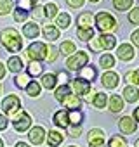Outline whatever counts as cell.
<instances>
[{
	"instance_id": "1",
	"label": "cell",
	"mask_w": 139,
	"mask_h": 147,
	"mask_svg": "<svg viewBox=\"0 0 139 147\" xmlns=\"http://www.w3.org/2000/svg\"><path fill=\"white\" fill-rule=\"evenodd\" d=\"M0 40H2V45L9 52H19L23 49V38L14 28H5L0 33Z\"/></svg>"
},
{
	"instance_id": "2",
	"label": "cell",
	"mask_w": 139,
	"mask_h": 147,
	"mask_svg": "<svg viewBox=\"0 0 139 147\" xmlns=\"http://www.w3.org/2000/svg\"><path fill=\"white\" fill-rule=\"evenodd\" d=\"M94 19H96V26H97V30H99L101 33H110V35H111V31H115V30L118 28V21H117L110 12L101 11V12H97V14L94 16Z\"/></svg>"
},
{
	"instance_id": "3",
	"label": "cell",
	"mask_w": 139,
	"mask_h": 147,
	"mask_svg": "<svg viewBox=\"0 0 139 147\" xmlns=\"http://www.w3.org/2000/svg\"><path fill=\"white\" fill-rule=\"evenodd\" d=\"M47 54H49V45H45L42 42H33L26 49L28 59L30 61H37V62H42L44 59H47Z\"/></svg>"
},
{
	"instance_id": "4",
	"label": "cell",
	"mask_w": 139,
	"mask_h": 147,
	"mask_svg": "<svg viewBox=\"0 0 139 147\" xmlns=\"http://www.w3.org/2000/svg\"><path fill=\"white\" fill-rule=\"evenodd\" d=\"M2 111L16 119V118L19 116V113L23 111V109H21V99H19L18 95H7V97L2 100Z\"/></svg>"
},
{
	"instance_id": "5",
	"label": "cell",
	"mask_w": 139,
	"mask_h": 147,
	"mask_svg": "<svg viewBox=\"0 0 139 147\" xmlns=\"http://www.w3.org/2000/svg\"><path fill=\"white\" fill-rule=\"evenodd\" d=\"M87 62H89L87 52L78 50V52H75L73 55H70V57L66 59V67H68L70 71H80L82 67L87 66Z\"/></svg>"
},
{
	"instance_id": "6",
	"label": "cell",
	"mask_w": 139,
	"mask_h": 147,
	"mask_svg": "<svg viewBox=\"0 0 139 147\" xmlns=\"http://www.w3.org/2000/svg\"><path fill=\"white\" fill-rule=\"evenodd\" d=\"M12 125H14V130H16V131H26V130L31 128V116H30L28 113L21 111L19 116L12 121Z\"/></svg>"
},
{
	"instance_id": "7",
	"label": "cell",
	"mask_w": 139,
	"mask_h": 147,
	"mask_svg": "<svg viewBox=\"0 0 139 147\" xmlns=\"http://www.w3.org/2000/svg\"><path fill=\"white\" fill-rule=\"evenodd\" d=\"M72 88H73V94L75 95H87L91 92V82L87 80H82V78H75L72 82Z\"/></svg>"
},
{
	"instance_id": "8",
	"label": "cell",
	"mask_w": 139,
	"mask_h": 147,
	"mask_svg": "<svg viewBox=\"0 0 139 147\" xmlns=\"http://www.w3.org/2000/svg\"><path fill=\"white\" fill-rule=\"evenodd\" d=\"M118 128H120V131H122V133L130 135V133H134V131H136L137 123L134 121V118H132V116H122V118H120V121H118Z\"/></svg>"
},
{
	"instance_id": "9",
	"label": "cell",
	"mask_w": 139,
	"mask_h": 147,
	"mask_svg": "<svg viewBox=\"0 0 139 147\" xmlns=\"http://www.w3.org/2000/svg\"><path fill=\"white\" fill-rule=\"evenodd\" d=\"M45 137H47V133H45V128H44V126H33V128L28 131V138H30V142L35 144V145L44 144Z\"/></svg>"
},
{
	"instance_id": "10",
	"label": "cell",
	"mask_w": 139,
	"mask_h": 147,
	"mask_svg": "<svg viewBox=\"0 0 139 147\" xmlns=\"http://www.w3.org/2000/svg\"><path fill=\"white\" fill-rule=\"evenodd\" d=\"M52 121H54V125L59 126V128H70V126H72V123H70V111L61 109V111L54 113Z\"/></svg>"
},
{
	"instance_id": "11",
	"label": "cell",
	"mask_w": 139,
	"mask_h": 147,
	"mask_svg": "<svg viewBox=\"0 0 139 147\" xmlns=\"http://www.w3.org/2000/svg\"><path fill=\"white\" fill-rule=\"evenodd\" d=\"M134 55H136V52H134V47L130 45V43H122V45H118V49H117V57L118 59H122V61H132L134 59Z\"/></svg>"
},
{
	"instance_id": "12",
	"label": "cell",
	"mask_w": 139,
	"mask_h": 147,
	"mask_svg": "<svg viewBox=\"0 0 139 147\" xmlns=\"http://www.w3.org/2000/svg\"><path fill=\"white\" fill-rule=\"evenodd\" d=\"M61 104L66 107V111H82V100H80V97L75 95V94H70Z\"/></svg>"
},
{
	"instance_id": "13",
	"label": "cell",
	"mask_w": 139,
	"mask_h": 147,
	"mask_svg": "<svg viewBox=\"0 0 139 147\" xmlns=\"http://www.w3.org/2000/svg\"><path fill=\"white\" fill-rule=\"evenodd\" d=\"M118 82H120V78H118V75L115 71H106L101 76V83H103L104 88H115L118 85Z\"/></svg>"
},
{
	"instance_id": "14",
	"label": "cell",
	"mask_w": 139,
	"mask_h": 147,
	"mask_svg": "<svg viewBox=\"0 0 139 147\" xmlns=\"http://www.w3.org/2000/svg\"><path fill=\"white\" fill-rule=\"evenodd\" d=\"M97 40H99V43H101V49H104V50H111V49H115V45H117L115 35H110V33H101Z\"/></svg>"
},
{
	"instance_id": "15",
	"label": "cell",
	"mask_w": 139,
	"mask_h": 147,
	"mask_svg": "<svg viewBox=\"0 0 139 147\" xmlns=\"http://www.w3.org/2000/svg\"><path fill=\"white\" fill-rule=\"evenodd\" d=\"M122 94H123V99H125L129 104H134V102L139 100V90H137V87H134V85H127Z\"/></svg>"
},
{
	"instance_id": "16",
	"label": "cell",
	"mask_w": 139,
	"mask_h": 147,
	"mask_svg": "<svg viewBox=\"0 0 139 147\" xmlns=\"http://www.w3.org/2000/svg\"><path fill=\"white\" fill-rule=\"evenodd\" d=\"M92 24H96V19L91 12H82L77 18V26L78 28H92Z\"/></svg>"
},
{
	"instance_id": "17",
	"label": "cell",
	"mask_w": 139,
	"mask_h": 147,
	"mask_svg": "<svg viewBox=\"0 0 139 147\" xmlns=\"http://www.w3.org/2000/svg\"><path fill=\"white\" fill-rule=\"evenodd\" d=\"M108 107H110V111L113 113V114H117V113H120L122 109H123V99L120 97V95H111L110 99H108Z\"/></svg>"
},
{
	"instance_id": "18",
	"label": "cell",
	"mask_w": 139,
	"mask_h": 147,
	"mask_svg": "<svg viewBox=\"0 0 139 147\" xmlns=\"http://www.w3.org/2000/svg\"><path fill=\"white\" fill-rule=\"evenodd\" d=\"M42 33H44V36H45L47 40H50V42H54V40L59 38V28H57L56 24H45L44 30H42Z\"/></svg>"
},
{
	"instance_id": "19",
	"label": "cell",
	"mask_w": 139,
	"mask_h": 147,
	"mask_svg": "<svg viewBox=\"0 0 139 147\" xmlns=\"http://www.w3.org/2000/svg\"><path fill=\"white\" fill-rule=\"evenodd\" d=\"M96 76H97V69H96L94 66H85V67L80 69V76H78V78L87 80V82H94Z\"/></svg>"
},
{
	"instance_id": "20",
	"label": "cell",
	"mask_w": 139,
	"mask_h": 147,
	"mask_svg": "<svg viewBox=\"0 0 139 147\" xmlns=\"http://www.w3.org/2000/svg\"><path fill=\"white\" fill-rule=\"evenodd\" d=\"M56 85H57V76L56 75H52V73L42 75V87L45 90H52V88H56Z\"/></svg>"
},
{
	"instance_id": "21",
	"label": "cell",
	"mask_w": 139,
	"mask_h": 147,
	"mask_svg": "<svg viewBox=\"0 0 139 147\" xmlns=\"http://www.w3.org/2000/svg\"><path fill=\"white\" fill-rule=\"evenodd\" d=\"M31 83V76L28 75V73H18L16 75V78H14V85L18 87V88H25L26 90V87Z\"/></svg>"
},
{
	"instance_id": "22",
	"label": "cell",
	"mask_w": 139,
	"mask_h": 147,
	"mask_svg": "<svg viewBox=\"0 0 139 147\" xmlns=\"http://www.w3.org/2000/svg\"><path fill=\"white\" fill-rule=\"evenodd\" d=\"M7 67H9V71H12V73H18L23 69V61H21V57L19 55H12V57H9V61H7Z\"/></svg>"
},
{
	"instance_id": "23",
	"label": "cell",
	"mask_w": 139,
	"mask_h": 147,
	"mask_svg": "<svg viewBox=\"0 0 139 147\" xmlns=\"http://www.w3.org/2000/svg\"><path fill=\"white\" fill-rule=\"evenodd\" d=\"M63 133H59V131H56V130H52V131H49L47 133V145L49 147H57L61 142H63Z\"/></svg>"
},
{
	"instance_id": "24",
	"label": "cell",
	"mask_w": 139,
	"mask_h": 147,
	"mask_svg": "<svg viewBox=\"0 0 139 147\" xmlns=\"http://www.w3.org/2000/svg\"><path fill=\"white\" fill-rule=\"evenodd\" d=\"M38 33H40V30H38V24H37V23H28V24H25V28H23V35H25L26 38H37Z\"/></svg>"
},
{
	"instance_id": "25",
	"label": "cell",
	"mask_w": 139,
	"mask_h": 147,
	"mask_svg": "<svg viewBox=\"0 0 139 147\" xmlns=\"http://www.w3.org/2000/svg\"><path fill=\"white\" fill-rule=\"evenodd\" d=\"M70 24H72V18H70V14H66V12H59L57 18H56V26H57L59 30H66Z\"/></svg>"
},
{
	"instance_id": "26",
	"label": "cell",
	"mask_w": 139,
	"mask_h": 147,
	"mask_svg": "<svg viewBox=\"0 0 139 147\" xmlns=\"http://www.w3.org/2000/svg\"><path fill=\"white\" fill-rule=\"evenodd\" d=\"M70 94H73V92H72V87H70V85H59V88H56L54 97H56L59 102H63Z\"/></svg>"
},
{
	"instance_id": "27",
	"label": "cell",
	"mask_w": 139,
	"mask_h": 147,
	"mask_svg": "<svg viewBox=\"0 0 139 147\" xmlns=\"http://www.w3.org/2000/svg\"><path fill=\"white\" fill-rule=\"evenodd\" d=\"M77 38H80L82 42H91L94 38V30L92 28H78L77 30Z\"/></svg>"
},
{
	"instance_id": "28",
	"label": "cell",
	"mask_w": 139,
	"mask_h": 147,
	"mask_svg": "<svg viewBox=\"0 0 139 147\" xmlns=\"http://www.w3.org/2000/svg\"><path fill=\"white\" fill-rule=\"evenodd\" d=\"M42 71H44V67H42L40 62H37V61H30V64H28V75H30L31 78L40 76V75H42Z\"/></svg>"
},
{
	"instance_id": "29",
	"label": "cell",
	"mask_w": 139,
	"mask_h": 147,
	"mask_svg": "<svg viewBox=\"0 0 139 147\" xmlns=\"http://www.w3.org/2000/svg\"><path fill=\"white\" fill-rule=\"evenodd\" d=\"M106 147H127V138L123 135H113L108 140V145Z\"/></svg>"
},
{
	"instance_id": "30",
	"label": "cell",
	"mask_w": 139,
	"mask_h": 147,
	"mask_svg": "<svg viewBox=\"0 0 139 147\" xmlns=\"http://www.w3.org/2000/svg\"><path fill=\"white\" fill-rule=\"evenodd\" d=\"M59 52H61V54H64V55H72V54H75V52H77V47H75V43H73V42L64 40V42L61 43V47H59Z\"/></svg>"
},
{
	"instance_id": "31",
	"label": "cell",
	"mask_w": 139,
	"mask_h": 147,
	"mask_svg": "<svg viewBox=\"0 0 139 147\" xmlns=\"http://www.w3.org/2000/svg\"><path fill=\"white\" fill-rule=\"evenodd\" d=\"M92 104H94V107H96V109H103V107H106V104H108V97H106V94L97 92V94L94 95Z\"/></svg>"
},
{
	"instance_id": "32",
	"label": "cell",
	"mask_w": 139,
	"mask_h": 147,
	"mask_svg": "<svg viewBox=\"0 0 139 147\" xmlns=\"http://www.w3.org/2000/svg\"><path fill=\"white\" fill-rule=\"evenodd\" d=\"M125 82H127L129 85L139 87V69H134V71H127V73H125Z\"/></svg>"
},
{
	"instance_id": "33",
	"label": "cell",
	"mask_w": 139,
	"mask_h": 147,
	"mask_svg": "<svg viewBox=\"0 0 139 147\" xmlns=\"http://www.w3.org/2000/svg\"><path fill=\"white\" fill-rule=\"evenodd\" d=\"M99 66H101L103 69H111V67L115 66V57H113L111 54H104V55H101V59H99Z\"/></svg>"
},
{
	"instance_id": "34",
	"label": "cell",
	"mask_w": 139,
	"mask_h": 147,
	"mask_svg": "<svg viewBox=\"0 0 139 147\" xmlns=\"http://www.w3.org/2000/svg\"><path fill=\"white\" fill-rule=\"evenodd\" d=\"M132 2L134 0H113V7L120 12H125L132 7Z\"/></svg>"
},
{
	"instance_id": "35",
	"label": "cell",
	"mask_w": 139,
	"mask_h": 147,
	"mask_svg": "<svg viewBox=\"0 0 139 147\" xmlns=\"http://www.w3.org/2000/svg\"><path fill=\"white\" fill-rule=\"evenodd\" d=\"M82 121H84V113L82 111H70V123L73 126L82 125Z\"/></svg>"
},
{
	"instance_id": "36",
	"label": "cell",
	"mask_w": 139,
	"mask_h": 147,
	"mask_svg": "<svg viewBox=\"0 0 139 147\" xmlns=\"http://www.w3.org/2000/svg\"><path fill=\"white\" fill-rule=\"evenodd\" d=\"M44 12H45V18L54 19V18H57V5L52 4V2H49V4L44 5Z\"/></svg>"
},
{
	"instance_id": "37",
	"label": "cell",
	"mask_w": 139,
	"mask_h": 147,
	"mask_svg": "<svg viewBox=\"0 0 139 147\" xmlns=\"http://www.w3.org/2000/svg\"><path fill=\"white\" fill-rule=\"evenodd\" d=\"M40 88H42V87H40V83H38V82H35V80H31V83L26 87V92H28V95H30V97H38V95H40Z\"/></svg>"
},
{
	"instance_id": "38",
	"label": "cell",
	"mask_w": 139,
	"mask_h": 147,
	"mask_svg": "<svg viewBox=\"0 0 139 147\" xmlns=\"http://www.w3.org/2000/svg\"><path fill=\"white\" fill-rule=\"evenodd\" d=\"M12 0H0V16H5L12 11Z\"/></svg>"
},
{
	"instance_id": "39",
	"label": "cell",
	"mask_w": 139,
	"mask_h": 147,
	"mask_svg": "<svg viewBox=\"0 0 139 147\" xmlns=\"http://www.w3.org/2000/svg\"><path fill=\"white\" fill-rule=\"evenodd\" d=\"M26 18H28V12H26V11L19 9V7L14 11V21H16V23H25Z\"/></svg>"
},
{
	"instance_id": "40",
	"label": "cell",
	"mask_w": 139,
	"mask_h": 147,
	"mask_svg": "<svg viewBox=\"0 0 139 147\" xmlns=\"http://www.w3.org/2000/svg\"><path fill=\"white\" fill-rule=\"evenodd\" d=\"M103 135H104V131H103V130H99V128H92V130L89 131V142H91V140L103 138Z\"/></svg>"
},
{
	"instance_id": "41",
	"label": "cell",
	"mask_w": 139,
	"mask_h": 147,
	"mask_svg": "<svg viewBox=\"0 0 139 147\" xmlns=\"http://www.w3.org/2000/svg\"><path fill=\"white\" fill-rule=\"evenodd\" d=\"M129 21L132 24H139V7H134L130 12H129Z\"/></svg>"
},
{
	"instance_id": "42",
	"label": "cell",
	"mask_w": 139,
	"mask_h": 147,
	"mask_svg": "<svg viewBox=\"0 0 139 147\" xmlns=\"http://www.w3.org/2000/svg\"><path fill=\"white\" fill-rule=\"evenodd\" d=\"M18 7L28 12V11H31V7H35V5H33L31 0H18Z\"/></svg>"
},
{
	"instance_id": "43",
	"label": "cell",
	"mask_w": 139,
	"mask_h": 147,
	"mask_svg": "<svg viewBox=\"0 0 139 147\" xmlns=\"http://www.w3.org/2000/svg\"><path fill=\"white\" fill-rule=\"evenodd\" d=\"M31 16H33L35 19H42V18H45L44 7H38V5H35V7L31 9Z\"/></svg>"
},
{
	"instance_id": "44",
	"label": "cell",
	"mask_w": 139,
	"mask_h": 147,
	"mask_svg": "<svg viewBox=\"0 0 139 147\" xmlns=\"http://www.w3.org/2000/svg\"><path fill=\"white\" fill-rule=\"evenodd\" d=\"M56 76H57V82H59L61 85H68V82H70V76H68V73H66V71H59Z\"/></svg>"
},
{
	"instance_id": "45",
	"label": "cell",
	"mask_w": 139,
	"mask_h": 147,
	"mask_svg": "<svg viewBox=\"0 0 139 147\" xmlns=\"http://www.w3.org/2000/svg\"><path fill=\"white\" fill-rule=\"evenodd\" d=\"M57 49L56 47H52V45H49V54H47V61L49 62H54L56 61V57H57Z\"/></svg>"
},
{
	"instance_id": "46",
	"label": "cell",
	"mask_w": 139,
	"mask_h": 147,
	"mask_svg": "<svg viewBox=\"0 0 139 147\" xmlns=\"http://www.w3.org/2000/svg\"><path fill=\"white\" fill-rule=\"evenodd\" d=\"M68 131H70V137H80L82 135V125H78V126H70Z\"/></svg>"
},
{
	"instance_id": "47",
	"label": "cell",
	"mask_w": 139,
	"mask_h": 147,
	"mask_svg": "<svg viewBox=\"0 0 139 147\" xmlns=\"http://www.w3.org/2000/svg\"><path fill=\"white\" fill-rule=\"evenodd\" d=\"M84 2H85V0H66V4L70 7H73V9H80L84 5Z\"/></svg>"
},
{
	"instance_id": "48",
	"label": "cell",
	"mask_w": 139,
	"mask_h": 147,
	"mask_svg": "<svg viewBox=\"0 0 139 147\" xmlns=\"http://www.w3.org/2000/svg\"><path fill=\"white\" fill-rule=\"evenodd\" d=\"M89 147H106V142H104V138L91 140V142H89Z\"/></svg>"
},
{
	"instance_id": "49",
	"label": "cell",
	"mask_w": 139,
	"mask_h": 147,
	"mask_svg": "<svg viewBox=\"0 0 139 147\" xmlns=\"http://www.w3.org/2000/svg\"><path fill=\"white\" fill-rule=\"evenodd\" d=\"M130 40H132V45L139 47V30H136V31L130 35Z\"/></svg>"
},
{
	"instance_id": "50",
	"label": "cell",
	"mask_w": 139,
	"mask_h": 147,
	"mask_svg": "<svg viewBox=\"0 0 139 147\" xmlns=\"http://www.w3.org/2000/svg\"><path fill=\"white\" fill-rule=\"evenodd\" d=\"M89 43H91V49H92V50H101V43H99V40H97V38H96V40L92 38Z\"/></svg>"
},
{
	"instance_id": "51",
	"label": "cell",
	"mask_w": 139,
	"mask_h": 147,
	"mask_svg": "<svg viewBox=\"0 0 139 147\" xmlns=\"http://www.w3.org/2000/svg\"><path fill=\"white\" fill-rule=\"evenodd\" d=\"M7 128V118L4 114H0V130H5Z\"/></svg>"
},
{
	"instance_id": "52",
	"label": "cell",
	"mask_w": 139,
	"mask_h": 147,
	"mask_svg": "<svg viewBox=\"0 0 139 147\" xmlns=\"http://www.w3.org/2000/svg\"><path fill=\"white\" fill-rule=\"evenodd\" d=\"M132 118H134V121H136V123H139V107H136V109H134Z\"/></svg>"
},
{
	"instance_id": "53",
	"label": "cell",
	"mask_w": 139,
	"mask_h": 147,
	"mask_svg": "<svg viewBox=\"0 0 139 147\" xmlns=\"http://www.w3.org/2000/svg\"><path fill=\"white\" fill-rule=\"evenodd\" d=\"M4 76H5V67H4L2 62H0V80H4Z\"/></svg>"
},
{
	"instance_id": "54",
	"label": "cell",
	"mask_w": 139,
	"mask_h": 147,
	"mask_svg": "<svg viewBox=\"0 0 139 147\" xmlns=\"http://www.w3.org/2000/svg\"><path fill=\"white\" fill-rule=\"evenodd\" d=\"M14 147H30L28 144H25V142H16V145Z\"/></svg>"
},
{
	"instance_id": "55",
	"label": "cell",
	"mask_w": 139,
	"mask_h": 147,
	"mask_svg": "<svg viewBox=\"0 0 139 147\" xmlns=\"http://www.w3.org/2000/svg\"><path fill=\"white\" fill-rule=\"evenodd\" d=\"M0 147H4V140L2 138H0Z\"/></svg>"
},
{
	"instance_id": "56",
	"label": "cell",
	"mask_w": 139,
	"mask_h": 147,
	"mask_svg": "<svg viewBox=\"0 0 139 147\" xmlns=\"http://www.w3.org/2000/svg\"><path fill=\"white\" fill-rule=\"evenodd\" d=\"M136 147H139V138H137V140H136Z\"/></svg>"
},
{
	"instance_id": "57",
	"label": "cell",
	"mask_w": 139,
	"mask_h": 147,
	"mask_svg": "<svg viewBox=\"0 0 139 147\" xmlns=\"http://www.w3.org/2000/svg\"><path fill=\"white\" fill-rule=\"evenodd\" d=\"M31 2H33V5H37V2H38V0H31Z\"/></svg>"
},
{
	"instance_id": "58",
	"label": "cell",
	"mask_w": 139,
	"mask_h": 147,
	"mask_svg": "<svg viewBox=\"0 0 139 147\" xmlns=\"http://www.w3.org/2000/svg\"><path fill=\"white\" fill-rule=\"evenodd\" d=\"M89 2H94V4H96V2H99V0H89Z\"/></svg>"
},
{
	"instance_id": "59",
	"label": "cell",
	"mask_w": 139,
	"mask_h": 147,
	"mask_svg": "<svg viewBox=\"0 0 139 147\" xmlns=\"http://www.w3.org/2000/svg\"><path fill=\"white\" fill-rule=\"evenodd\" d=\"M70 147H77V145H70Z\"/></svg>"
}]
</instances>
